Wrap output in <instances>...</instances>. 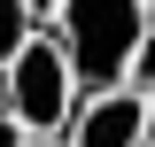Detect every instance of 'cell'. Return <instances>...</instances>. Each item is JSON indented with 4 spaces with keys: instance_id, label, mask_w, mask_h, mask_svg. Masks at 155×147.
Masks as SVG:
<instances>
[{
    "instance_id": "obj_1",
    "label": "cell",
    "mask_w": 155,
    "mask_h": 147,
    "mask_svg": "<svg viewBox=\"0 0 155 147\" xmlns=\"http://www.w3.org/2000/svg\"><path fill=\"white\" fill-rule=\"evenodd\" d=\"M47 31L62 39L78 93H116L132 54H140V39L155 31V16H147V0H54Z\"/></svg>"
},
{
    "instance_id": "obj_2",
    "label": "cell",
    "mask_w": 155,
    "mask_h": 147,
    "mask_svg": "<svg viewBox=\"0 0 155 147\" xmlns=\"http://www.w3.org/2000/svg\"><path fill=\"white\" fill-rule=\"evenodd\" d=\"M78 77H70V54H62V39L39 23L31 39L16 47V62L0 70V109L16 116L31 139H62L70 132V116H78Z\"/></svg>"
},
{
    "instance_id": "obj_3",
    "label": "cell",
    "mask_w": 155,
    "mask_h": 147,
    "mask_svg": "<svg viewBox=\"0 0 155 147\" xmlns=\"http://www.w3.org/2000/svg\"><path fill=\"white\" fill-rule=\"evenodd\" d=\"M62 139H70V147H140V139H147V101H140L132 85H116V93H85Z\"/></svg>"
},
{
    "instance_id": "obj_4",
    "label": "cell",
    "mask_w": 155,
    "mask_h": 147,
    "mask_svg": "<svg viewBox=\"0 0 155 147\" xmlns=\"http://www.w3.org/2000/svg\"><path fill=\"white\" fill-rule=\"evenodd\" d=\"M39 31V16H31V0H0V70L16 62V47Z\"/></svg>"
},
{
    "instance_id": "obj_5",
    "label": "cell",
    "mask_w": 155,
    "mask_h": 147,
    "mask_svg": "<svg viewBox=\"0 0 155 147\" xmlns=\"http://www.w3.org/2000/svg\"><path fill=\"white\" fill-rule=\"evenodd\" d=\"M124 85H132L140 101H147V93H155V31L140 39V54H132V70H124Z\"/></svg>"
},
{
    "instance_id": "obj_6",
    "label": "cell",
    "mask_w": 155,
    "mask_h": 147,
    "mask_svg": "<svg viewBox=\"0 0 155 147\" xmlns=\"http://www.w3.org/2000/svg\"><path fill=\"white\" fill-rule=\"evenodd\" d=\"M0 147H31V132H23V124H16L8 109H0Z\"/></svg>"
},
{
    "instance_id": "obj_7",
    "label": "cell",
    "mask_w": 155,
    "mask_h": 147,
    "mask_svg": "<svg viewBox=\"0 0 155 147\" xmlns=\"http://www.w3.org/2000/svg\"><path fill=\"white\" fill-rule=\"evenodd\" d=\"M140 147H155V93H147V139H140Z\"/></svg>"
},
{
    "instance_id": "obj_8",
    "label": "cell",
    "mask_w": 155,
    "mask_h": 147,
    "mask_svg": "<svg viewBox=\"0 0 155 147\" xmlns=\"http://www.w3.org/2000/svg\"><path fill=\"white\" fill-rule=\"evenodd\" d=\"M31 147H70V139H31Z\"/></svg>"
},
{
    "instance_id": "obj_9",
    "label": "cell",
    "mask_w": 155,
    "mask_h": 147,
    "mask_svg": "<svg viewBox=\"0 0 155 147\" xmlns=\"http://www.w3.org/2000/svg\"><path fill=\"white\" fill-rule=\"evenodd\" d=\"M147 16H155V0H147Z\"/></svg>"
}]
</instances>
